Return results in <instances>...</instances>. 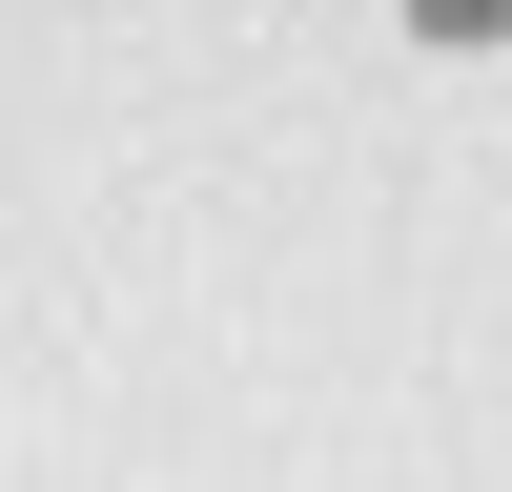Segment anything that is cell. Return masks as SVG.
Listing matches in <instances>:
<instances>
[{"label": "cell", "instance_id": "cell-1", "mask_svg": "<svg viewBox=\"0 0 512 492\" xmlns=\"http://www.w3.org/2000/svg\"><path fill=\"white\" fill-rule=\"evenodd\" d=\"M410 41H451V62H472V41H512V0H390Z\"/></svg>", "mask_w": 512, "mask_h": 492}]
</instances>
